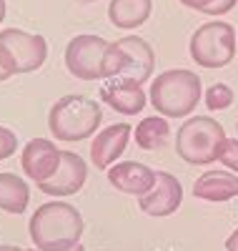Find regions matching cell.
Segmentation results:
<instances>
[{
  "instance_id": "obj_1",
  "label": "cell",
  "mask_w": 238,
  "mask_h": 251,
  "mask_svg": "<svg viewBox=\"0 0 238 251\" xmlns=\"http://www.w3.org/2000/svg\"><path fill=\"white\" fill-rule=\"evenodd\" d=\"M66 68L78 80L118 78L128 68V53L100 35L80 33L66 46Z\"/></svg>"
},
{
  "instance_id": "obj_2",
  "label": "cell",
  "mask_w": 238,
  "mask_h": 251,
  "mask_svg": "<svg viewBox=\"0 0 238 251\" xmlns=\"http://www.w3.org/2000/svg\"><path fill=\"white\" fill-rule=\"evenodd\" d=\"M83 216L75 206L66 201H48L30 216L28 234L38 251H68L80 244Z\"/></svg>"
},
{
  "instance_id": "obj_3",
  "label": "cell",
  "mask_w": 238,
  "mask_h": 251,
  "mask_svg": "<svg viewBox=\"0 0 238 251\" xmlns=\"http://www.w3.org/2000/svg\"><path fill=\"white\" fill-rule=\"evenodd\" d=\"M103 121V108L95 98L88 96H63L48 111V128L55 141L78 143L91 138Z\"/></svg>"
},
{
  "instance_id": "obj_4",
  "label": "cell",
  "mask_w": 238,
  "mask_h": 251,
  "mask_svg": "<svg viewBox=\"0 0 238 251\" xmlns=\"http://www.w3.org/2000/svg\"><path fill=\"white\" fill-rule=\"evenodd\" d=\"M201 96V78L188 68H173L158 73L156 80L150 83L148 93L153 108L166 118H186L198 106Z\"/></svg>"
},
{
  "instance_id": "obj_5",
  "label": "cell",
  "mask_w": 238,
  "mask_h": 251,
  "mask_svg": "<svg viewBox=\"0 0 238 251\" xmlns=\"http://www.w3.org/2000/svg\"><path fill=\"white\" fill-rule=\"evenodd\" d=\"M226 138L223 126L215 118L193 116L176 133V153L190 166H208L218 161V151Z\"/></svg>"
},
{
  "instance_id": "obj_6",
  "label": "cell",
  "mask_w": 238,
  "mask_h": 251,
  "mask_svg": "<svg viewBox=\"0 0 238 251\" xmlns=\"http://www.w3.org/2000/svg\"><path fill=\"white\" fill-rule=\"evenodd\" d=\"M188 53L201 68H226L236 55V30L223 20H208L188 40Z\"/></svg>"
},
{
  "instance_id": "obj_7",
  "label": "cell",
  "mask_w": 238,
  "mask_h": 251,
  "mask_svg": "<svg viewBox=\"0 0 238 251\" xmlns=\"http://www.w3.org/2000/svg\"><path fill=\"white\" fill-rule=\"evenodd\" d=\"M48 58V43L38 33H28L20 28L0 30V63L10 75H23L43 68Z\"/></svg>"
},
{
  "instance_id": "obj_8",
  "label": "cell",
  "mask_w": 238,
  "mask_h": 251,
  "mask_svg": "<svg viewBox=\"0 0 238 251\" xmlns=\"http://www.w3.org/2000/svg\"><path fill=\"white\" fill-rule=\"evenodd\" d=\"M181 203H183V186L168 171H156L153 188H150L145 196L138 199L141 211L148 214V216H156V219L176 214L181 208Z\"/></svg>"
},
{
  "instance_id": "obj_9",
  "label": "cell",
  "mask_w": 238,
  "mask_h": 251,
  "mask_svg": "<svg viewBox=\"0 0 238 251\" xmlns=\"http://www.w3.org/2000/svg\"><path fill=\"white\" fill-rule=\"evenodd\" d=\"M60 156L63 151L50 141V138H30L23 146L20 153V166L30 181L35 183H46L48 178H53V174L60 166Z\"/></svg>"
},
{
  "instance_id": "obj_10",
  "label": "cell",
  "mask_w": 238,
  "mask_h": 251,
  "mask_svg": "<svg viewBox=\"0 0 238 251\" xmlns=\"http://www.w3.org/2000/svg\"><path fill=\"white\" fill-rule=\"evenodd\" d=\"M85 178H88V166L85 161L73 153V151H63L60 156V166L53 174V178H48L46 183H38V188L48 196H73L85 186Z\"/></svg>"
},
{
  "instance_id": "obj_11",
  "label": "cell",
  "mask_w": 238,
  "mask_h": 251,
  "mask_svg": "<svg viewBox=\"0 0 238 251\" xmlns=\"http://www.w3.org/2000/svg\"><path fill=\"white\" fill-rule=\"evenodd\" d=\"M131 136H133L131 123H113V126H105L103 131H98L91 143V161L95 169H100V171L111 169L123 156Z\"/></svg>"
},
{
  "instance_id": "obj_12",
  "label": "cell",
  "mask_w": 238,
  "mask_h": 251,
  "mask_svg": "<svg viewBox=\"0 0 238 251\" xmlns=\"http://www.w3.org/2000/svg\"><path fill=\"white\" fill-rule=\"evenodd\" d=\"M108 181L116 191L128 194V196H145L156 183V171L141 161H116L108 169Z\"/></svg>"
},
{
  "instance_id": "obj_13",
  "label": "cell",
  "mask_w": 238,
  "mask_h": 251,
  "mask_svg": "<svg viewBox=\"0 0 238 251\" xmlns=\"http://www.w3.org/2000/svg\"><path fill=\"white\" fill-rule=\"evenodd\" d=\"M100 100L105 106H111L116 113L123 116H136L145 108L148 96L141 83L123 80V78H108L100 86Z\"/></svg>"
},
{
  "instance_id": "obj_14",
  "label": "cell",
  "mask_w": 238,
  "mask_h": 251,
  "mask_svg": "<svg viewBox=\"0 0 238 251\" xmlns=\"http://www.w3.org/2000/svg\"><path fill=\"white\" fill-rule=\"evenodd\" d=\"M118 46L128 53V68L118 75L123 80H133V83H143L153 75L156 68V53L148 46V40H143L141 35H125L118 40Z\"/></svg>"
},
{
  "instance_id": "obj_15",
  "label": "cell",
  "mask_w": 238,
  "mask_h": 251,
  "mask_svg": "<svg viewBox=\"0 0 238 251\" xmlns=\"http://www.w3.org/2000/svg\"><path fill=\"white\" fill-rule=\"evenodd\" d=\"M193 196L208 203H223L238 196V174L233 171H206L196 178Z\"/></svg>"
},
{
  "instance_id": "obj_16",
  "label": "cell",
  "mask_w": 238,
  "mask_h": 251,
  "mask_svg": "<svg viewBox=\"0 0 238 251\" xmlns=\"http://www.w3.org/2000/svg\"><path fill=\"white\" fill-rule=\"evenodd\" d=\"M153 0H111L108 5V20L116 28H138L150 18Z\"/></svg>"
},
{
  "instance_id": "obj_17",
  "label": "cell",
  "mask_w": 238,
  "mask_h": 251,
  "mask_svg": "<svg viewBox=\"0 0 238 251\" xmlns=\"http://www.w3.org/2000/svg\"><path fill=\"white\" fill-rule=\"evenodd\" d=\"M28 201H30V188L23 178L8 171L0 174V211L23 214L28 208Z\"/></svg>"
},
{
  "instance_id": "obj_18",
  "label": "cell",
  "mask_w": 238,
  "mask_h": 251,
  "mask_svg": "<svg viewBox=\"0 0 238 251\" xmlns=\"http://www.w3.org/2000/svg\"><path fill=\"white\" fill-rule=\"evenodd\" d=\"M133 136H136V146L143 151L163 149L168 143V136H170V123L166 116H148L136 126Z\"/></svg>"
},
{
  "instance_id": "obj_19",
  "label": "cell",
  "mask_w": 238,
  "mask_h": 251,
  "mask_svg": "<svg viewBox=\"0 0 238 251\" xmlns=\"http://www.w3.org/2000/svg\"><path fill=\"white\" fill-rule=\"evenodd\" d=\"M203 100H206L208 111H226V108L233 106V91H231L228 83H213L206 91Z\"/></svg>"
},
{
  "instance_id": "obj_20",
  "label": "cell",
  "mask_w": 238,
  "mask_h": 251,
  "mask_svg": "<svg viewBox=\"0 0 238 251\" xmlns=\"http://www.w3.org/2000/svg\"><path fill=\"white\" fill-rule=\"evenodd\" d=\"M218 161L226 166L228 171L238 174V138H226L221 151H218Z\"/></svg>"
},
{
  "instance_id": "obj_21",
  "label": "cell",
  "mask_w": 238,
  "mask_h": 251,
  "mask_svg": "<svg viewBox=\"0 0 238 251\" xmlns=\"http://www.w3.org/2000/svg\"><path fill=\"white\" fill-rule=\"evenodd\" d=\"M18 149V136L15 131H10L8 126H0V161H5L15 153Z\"/></svg>"
},
{
  "instance_id": "obj_22",
  "label": "cell",
  "mask_w": 238,
  "mask_h": 251,
  "mask_svg": "<svg viewBox=\"0 0 238 251\" xmlns=\"http://www.w3.org/2000/svg\"><path fill=\"white\" fill-rule=\"evenodd\" d=\"M236 3L238 0H213V3L208 5V10H206V15H226Z\"/></svg>"
},
{
  "instance_id": "obj_23",
  "label": "cell",
  "mask_w": 238,
  "mask_h": 251,
  "mask_svg": "<svg viewBox=\"0 0 238 251\" xmlns=\"http://www.w3.org/2000/svg\"><path fill=\"white\" fill-rule=\"evenodd\" d=\"M211 3H213V0H181V5H186L190 10H198V13H206Z\"/></svg>"
},
{
  "instance_id": "obj_24",
  "label": "cell",
  "mask_w": 238,
  "mask_h": 251,
  "mask_svg": "<svg viewBox=\"0 0 238 251\" xmlns=\"http://www.w3.org/2000/svg\"><path fill=\"white\" fill-rule=\"evenodd\" d=\"M226 251H238V228L226 239Z\"/></svg>"
},
{
  "instance_id": "obj_25",
  "label": "cell",
  "mask_w": 238,
  "mask_h": 251,
  "mask_svg": "<svg viewBox=\"0 0 238 251\" xmlns=\"http://www.w3.org/2000/svg\"><path fill=\"white\" fill-rule=\"evenodd\" d=\"M8 78H13V75L5 71V66H3V63H0V83H3V80H8Z\"/></svg>"
},
{
  "instance_id": "obj_26",
  "label": "cell",
  "mask_w": 238,
  "mask_h": 251,
  "mask_svg": "<svg viewBox=\"0 0 238 251\" xmlns=\"http://www.w3.org/2000/svg\"><path fill=\"white\" fill-rule=\"evenodd\" d=\"M3 18H5V0H0V23H3Z\"/></svg>"
},
{
  "instance_id": "obj_27",
  "label": "cell",
  "mask_w": 238,
  "mask_h": 251,
  "mask_svg": "<svg viewBox=\"0 0 238 251\" xmlns=\"http://www.w3.org/2000/svg\"><path fill=\"white\" fill-rule=\"evenodd\" d=\"M35 251H38V249H35ZM68 251H85V249H83L80 244H75V246H73V249H68Z\"/></svg>"
},
{
  "instance_id": "obj_28",
  "label": "cell",
  "mask_w": 238,
  "mask_h": 251,
  "mask_svg": "<svg viewBox=\"0 0 238 251\" xmlns=\"http://www.w3.org/2000/svg\"><path fill=\"white\" fill-rule=\"evenodd\" d=\"M88 3H91V0H88Z\"/></svg>"
}]
</instances>
